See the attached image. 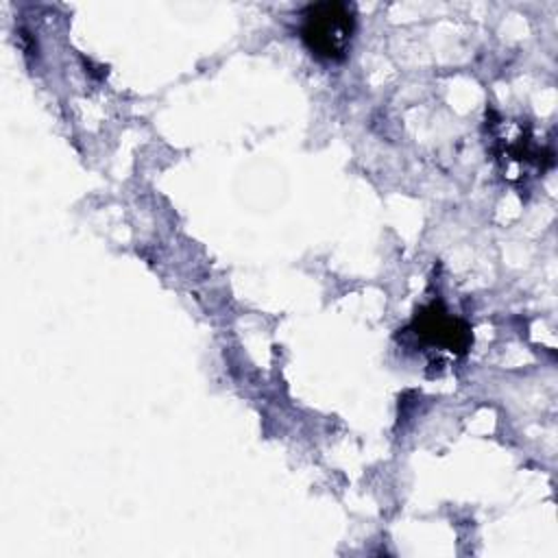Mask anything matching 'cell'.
I'll return each mask as SVG.
<instances>
[{
    "label": "cell",
    "instance_id": "obj_1",
    "mask_svg": "<svg viewBox=\"0 0 558 558\" xmlns=\"http://www.w3.org/2000/svg\"><path fill=\"white\" fill-rule=\"evenodd\" d=\"M301 41L323 61H342L355 35V11L347 2L327 0L307 4L301 13Z\"/></svg>",
    "mask_w": 558,
    "mask_h": 558
},
{
    "label": "cell",
    "instance_id": "obj_3",
    "mask_svg": "<svg viewBox=\"0 0 558 558\" xmlns=\"http://www.w3.org/2000/svg\"><path fill=\"white\" fill-rule=\"evenodd\" d=\"M410 329L427 347L447 351L451 355H464L473 342L471 327L458 316L449 314L440 301H432L429 305L416 310Z\"/></svg>",
    "mask_w": 558,
    "mask_h": 558
},
{
    "label": "cell",
    "instance_id": "obj_2",
    "mask_svg": "<svg viewBox=\"0 0 558 558\" xmlns=\"http://www.w3.org/2000/svg\"><path fill=\"white\" fill-rule=\"evenodd\" d=\"M490 144L495 161L510 183H523L534 177V172H545L554 163V153L536 144L530 124L523 120L501 118L490 122Z\"/></svg>",
    "mask_w": 558,
    "mask_h": 558
}]
</instances>
